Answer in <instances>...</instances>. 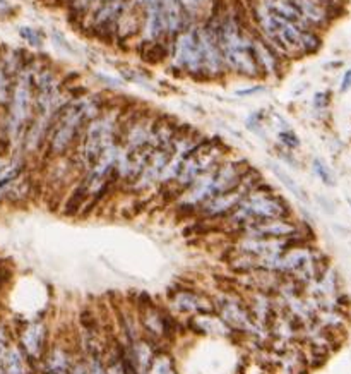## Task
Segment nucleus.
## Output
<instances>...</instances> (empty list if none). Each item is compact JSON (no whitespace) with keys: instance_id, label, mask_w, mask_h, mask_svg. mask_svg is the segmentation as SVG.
<instances>
[{"instance_id":"nucleus-3","label":"nucleus","mask_w":351,"mask_h":374,"mask_svg":"<svg viewBox=\"0 0 351 374\" xmlns=\"http://www.w3.org/2000/svg\"><path fill=\"white\" fill-rule=\"evenodd\" d=\"M250 16L254 29L266 38L288 62L314 55L322 47L321 33L276 16L266 9L259 0H256L250 7Z\"/></svg>"},{"instance_id":"nucleus-35","label":"nucleus","mask_w":351,"mask_h":374,"mask_svg":"<svg viewBox=\"0 0 351 374\" xmlns=\"http://www.w3.org/2000/svg\"><path fill=\"white\" fill-rule=\"evenodd\" d=\"M350 90H351V69L345 71V74H343L341 78V83H339V91H341V93H348Z\"/></svg>"},{"instance_id":"nucleus-37","label":"nucleus","mask_w":351,"mask_h":374,"mask_svg":"<svg viewBox=\"0 0 351 374\" xmlns=\"http://www.w3.org/2000/svg\"><path fill=\"white\" fill-rule=\"evenodd\" d=\"M46 4H55V6H59V4H64V6H69V2L71 0H43Z\"/></svg>"},{"instance_id":"nucleus-6","label":"nucleus","mask_w":351,"mask_h":374,"mask_svg":"<svg viewBox=\"0 0 351 374\" xmlns=\"http://www.w3.org/2000/svg\"><path fill=\"white\" fill-rule=\"evenodd\" d=\"M291 217L293 210L290 203L271 184H268L264 180L252 192H249L244 198V201L235 208L233 213L221 223L233 235L237 230L244 229V227L250 225V223Z\"/></svg>"},{"instance_id":"nucleus-20","label":"nucleus","mask_w":351,"mask_h":374,"mask_svg":"<svg viewBox=\"0 0 351 374\" xmlns=\"http://www.w3.org/2000/svg\"><path fill=\"white\" fill-rule=\"evenodd\" d=\"M185 323H187V326L191 328L192 331H195V333L199 335H214V337H231V335H235L228 328V325L219 318L216 311L195 316V318L188 319V321Z\"/></svg>"},{"instance_id":"nucleus-17","label":"nucleus","mask_w":351,"mask_h":374,"mask_svg":"<svg viewBox=\"0 0 351 374\" xmlns=\"http://www.w3.org/2000/svg\"><path fill=\"white\" fill-rule=\"evenodd\" d=\"M240 292L245 297L247 306H249V311L250 314H252V319L256 321V325L269 330L273 319L276 318L277 311H280L275 295L262 290H240Z\"/></svg>"},{"instance_id":"nucleus-26","label":"nucleus","mask_w":351,"mask_h":374,"mask_svg":"<svg viewBox=\"0 0 351 374\" xmlns=\"http://www.w3.org/2000/svg\"><path fill=\"white\" fill-rule=\"evenodd\" d=\"M19 36H21L31 48H41L45 44V34L38 28H33V26H22V28H19Z\"/></svg>"},{"instance_id":"nucleus-12","label":"nucleus","mask_w":351,"mask_h":374,"mask_svg":"<svg viewBox=\"0 0 351 374\" xmlns=\"http://www.w3.org/2000/svg\"><path fill=\"white\" fill-rule=\"evenodd\" d=\"M167 307L180 321H188L195 316L214 312L213 295L192 287H177L167 297Z\"/></svg>"},{"instance_id":"nucleus-16","label":"nucleus","mask_w":351,"mask_h":374,"mask_svg":"<svg viewBox=\"0 0 351 374\" xmlns=\"http://www.w3.org/2000/svg\"><path fill=\"white\" fill-rule=\"evenodd\" d=\"M48 337V326H46L43 321H31L25 326V330L21 331L19 347H21L22 352L26 354V357L29 359L31 364L36 366L45 359L50 345H52Z\"/></svg>"},{"instance_id":"nucleus-21","label":"nucleus","mask_w":351,"mask_h":374,"mask_svg":"<svg viewBox=\"0 0 351 374\" xmlns=\"http://www.w3.org/2000/svg\"><path fill=\"white\" fill-rule=\"evenodd\" d=\"M269 171L273 172V175H275L276 179L280 180L281 186L287 189V191L290 192L293 198L298 199L300 203H308L307 192L303 191V187L300 186V184L296 182L295 179H293L290 173H288L287 171H283V168H281L277 163H275V161H269Z\"/></svg>"},{"instance_id":"nucleus-18","label":"nucleus","mask_w":351,"mask_h":374,"mask_svg":"<svg viewBox=\"0 0 351 374\" xmlns=\"http://www.w3.org/2000/svg\"><path fill=\"white\" fill-rule=\"evenodd\" d=\"M163 18L168 44H172L180 33L187 32L195 22H199L185 11L180 0H163Z\"/></svg>"},{"instance_id":"nucleus-8","label":"nucleus","mask_w":351,"mask_h":374,"mask_svg":"<svg viewBox=\"0 0 351 374\" xmlns=\"http://www.w3.org/2000/svg\"><path fill=\"white\" fill-rule=\"evenodd\" d=\"M228 155L230 152L225 146V142L206 136L198 148L194 149V153L187 158V161L184 163L182 171H180L175 182H173L167 191L161 192V194L172 196L173 201H175V199L179 198L182 192L187 191L195 180L200 179L204 173L209 172L211 168H214L218 163H221Z\"/></svg>"},{"instance_id":"nucleus-1","label":"nucleus","mask_w":351,"mask_h":374,"mask_svg":"<svg viewBox=\"0 0 351 374\" xmlns=\"http://www.w3.org/2000/svg\"><path fill=\"white\" fill-rule=\"evenodd\" d=\"M214 25L225 57L228 76L240 79H262L254 55V26L238 11L225 7L206 14Z\"/></svg>"},{"instance_id":"nucleus-36","label":"nucleus","mask_w":351,"mask_h":374,"mask_svg":"<svg viewBox=\"0 0 351 374\" xmlns=\"http://www.w3.org/2000/svg\"><path fill=\"white\" fill-rule=\"evenodd\" d=\"M34 374H55V373L52 371V368H50L45 361H41L40 364L34 366Z\"/></svg>"},{"instance_id":"nucleus-22","label":"nucleus","mask_w":351,"mask_h":374,"mask_svg":"<svg viewBox=\"0 0 351 374\" xmlns=\"http://www.w3.org/2000/svg\"><path fill=\"white\" fill-rule=\"evenodd\" d=\"M148 374H179V371H177L173 357L170 356L167 350L161 349L160 352L156 354V357H154Z\"/></svg>"},{"instance_id":"nucleus-29","label":"nucleus","mask_w":351,"mask_h":374,"mask_svg":"<svg viewBox=\"0 0 351 374\" xmlns=\"http://www.w3.org/2000/svg\"><path fill=\"white\" fill-rule=\"evenodd\" d=\"M13 84L14 79L0 65V105H9L11 95H13Z\"/></svg>"},{"instance_id":"nucleus-4","label":"nucleus","mask_w":351,"mask_h":374,"mask_svg":"<svg viewBox=\"0 0 351 374\" xmlns=\"http://www.w3.org/2000/svg\"><path fill=\"white\" fill-rule=\"evenodd\" d=\"M252 168V165L242 156L230 155L216 165L214 168H211L209 172L204 173L200 179L195 180L187 191L182 192L179 198L175 199V206L179 211H188V213L195 215V211L202 206L204 203H207L209 199L216 198V196L228 192L231 189H235L238 184L244 180L247 172Z\"/></svg>"},{"instance_id":"nucleus-10","label":"nucleus","mask_w":351,"mask_h":374,"mask_svg":"<svg viewBox=\"0 0 351 374\" xmlns=\"http://www.w3.org/2000/svg\"><path fill=\"white\" fill-rule=\"evenodd\" d=\"M264 182V177L261 175L259 171L256 168H250L247 172L240 184L237 187L231 189L228 192H223V194L216 196V198L209 199L207 203H204L202 206L195 211V215L204 222H225L235 211V208L238 206L249 192H252L259 184Z\"/></svg>"},{"instance_id":"nucleus-9","label":"nucleus","mask_w":351,"mask_h":374,"mask_svg":"<svg viewBox=\"0 0 351 374\" xmlns=\"http://www.w3.org/2000/svg\"><path fill=\"white\" fill-rule=\"evenodd\" d=\"M168 69L179 78H188L204 83L206 72H204L202 50H200L198 36V22L187 32L180 33L175 40L170 44L168 52Z\"/></svg>"},{"instance_id":"nucleus-38","label":"nucleus","mask_w":351,"mask_h":374,"mask_svg":"<svg viewBox=\"0 0 351 374\" xmlns=\"http://www.w3.org/2000/svg\"><path fill=\"white\" fill-rule=\"evenodd\" d=\"M324 2H326V4H329V6H334V7H336L338 0H324Z\"/></svg>"},{"instance_id":"nucleus-11","label":"nucleus","mask_w":351,"mask_h":374,"mask_svg":"<svg viewBox=\"0 0 351 374\" xmlns=\"http://www.w3.org/2000/svg\"><path fill=\"white\" fill-rule=\"evenodd\" d=\"M136 309L144 337L160 347L175 338L180 319H177L168 307L158 306L149 297H146L136 304Z\"/></svg>"},{"instance_id":"nucleus-30","label":"nucleus","mask_w":351,"mask_h":374,"mask_svg":"<svg viewBox=\"0 0 351 374\" xmlns=\"http://www.w3.org/2000/svg\"><path fill=\"white\" fill-rule=\"evenodd\" d=\"M331 103V93L329 91H317L312 98V109L315 112H324L329 109Z\"/></svg>"},{"instance_id":"nucleus-13","label":"nucleus","mask_w":351,"mask_h":374,"mask_svg":"<svg viewBox=\"0 0 351 374\" xmlns=\"http://www.w3.org/2000/svg\"><path fill=\"white\" fill-rule=\"evenodd\" d=\"M198 36L200 50H202L204 72L207 81H221L228 78V69H226L225 57H223L221 47H219V38L216 33L214 25L209 18H204L198 22Z\"/></svg>"},{"instance_id":"nucleus-28","label":"nucleus","mask_w":351,"mask_h":374,"mask_svg":"<svg viewBox=\"0 0 351 374\" xmlns=\"http://www.w3.org/2000/svg\"><path fill=\"white\" fill-rule=\"evenodd\" d=\"M180 2L195 21H202L206 18V9L209 6V0H180Z\"/></svg>"},{"instance_id":"nucleus-34","label":"nucleus","mask_w":351,"mask_h":374,"mask_svg":"<svg viewBox=\"0 0 351 374\" xmlns=\"http://www.w3.org/2000/svg\"><path fill=\"white\" fill-rule=\"evenodd\" d=\"M9 349H11V345H9V340H7L6 331H4L2 326H0V362H4L7 352H9Z\"/></svg>"},{"instance_id":"nucleus-5","label":"nucleus","mask_w":351,"mask_h":374,"mask_svg":"<svg viewBox=\"0 0 351 374\" xmlns=\"http://www.w3.org/2000/svg\"><path fill=\"white\" fill-rule=\"evenodd\" d=\"M123 115L125 114H123L121 105L110 103L98 117L92 119L86 126L83 136H81L76 149L71 155L77 177L92 168V165L102 158L103 153L111 145L121 141Z\"/></svg>"},{"instance_id":"nucleus-33","label":"nucleus","mask_w":351,"mask_h":374,"mask_svg":"<svg viewBox=\"0 0 351 374\" xmlns=\"http://www.w3.org/2000/svg\"><path fill=\"white\" fill-rule=\"evenodd\" d=\"M72 374H90V371H88L86 357H84V354L81 352L79 347H77V350H76L74 364H72Z\"/></svg>"},{"instance_id":"nucleus-2","label":"nucleus","mask_w":351,"mask_h":374,"mask_svg":"<svg viewBox=\"0 0 351 374\" xmlns=\"http://www.w3.org/2000/svg\"><path fill=\"white\" fill-rule=\"evenodd\" d=\"M108 105L110 102L99 93L84 91V93L72 96L57 114L52 129H50L45 146L48 158L57 160V158L71 156L86 126L92 119L98 117Z\"/></svg>"},{"instance_id":"nucleus-19","label":"nucleus","mask_w":351,"mask_h":374,"mask_svg":"<svg viewBox=\"0 0 351 374\" xmlns=\"http://www.w3.org/2000/svg\"><path fill=\"white\" fill-rule=\"evenodd\" d=\"M293 6L298 9L302 18L305 19L310 28L317 29L319 33L326 29L333 22L334 9L336 7L329 6L324 0H291Z\"/></svg>"},{"instance_id":"nucleus-32","label":"nucleus","mask_w":351,"mask_h":374,"mask_svg":"<svg viewBox=\"0 0 351 374\" xmlns=\"http://www.w3.org/2000/svg\"><path fill=\"white\" fill-rule=\"evenodd\" d=\"M264 91H266L264 84H252V86L235 90V96H238V98H250V96L261 95V93H264Z\"/></svg>"},{"instance_id":"nucleus-24","label":"nucleus","mask_w":351,"mask_h":374,"mask_svg":"<svg viewBox=\"0 0 351 374\" xmlns=\"http://www.w3.org/2000/svg\"><path fill=\"white\" fill-rule=\"evenodd\" d=\"M99 2H102V0H71L67 7L76 21H84Z\"/></svg>"},{"instance_id":"nucleus-14","label":"nucleus","mask_w":351,"mask_h":374,"mask_svg":"<svg viewBox=\"0 0 351 374\" xmlns=\"http://www.w3.org/2000/svg\"><path fill=\"white\" fill-rule=\"evenodd\" d=\"M132 2L134 0H102L84 22H88L90 32L99 40H115L118 21Z\"/></svg>"},{"instance_id":"nucleus-15","label":"nucleus","mask_w":351,"mask_h":374,"mask_svg":"<svg viewBox=\"0 0 351 374\" xmlns=\"http://www.w3.org/2000/svg\"><path fill=\"white\" fill-rule=\"evenodd\" d=\"M254 55L262 79L275 81L284 74V69L290 64L266 38L254 29Z\"/></svg>"},{"instance_id":"nucleus-25","label":"nucleus","mask_w":351,"mask_h":374,"mask_svg":"<svg viewBox=\"0 0 351 374\" xmlns=\"http://www.w3.org/2000/svg\"><path fill=\"white\" fill-rule=\"evenodd\" d=\"M312 172H314V175L317 177L319 180H321L324 186L333 187L334 184H336V179H334L333 171H331L329 165H327L326 161L322 160V158L315 156L314 160H312Z\"/></svg>"},{"instance_id":"nucleus-31","label":"nucleus","mask_w":351,"mask_h":374,"mask_svg":"<svg viewBox=\"0 0 351 374\" xmlns=\"http://www.w3.org/2000/svg\"><path fill=\"white\" fill-rule=\"evenodd\" d=\"M276 156L280 158L281 161H284L288 167L296 168V171L300 168V161H298V158L295 156V152H288V149L281 148V146H276Z\"/></svg>"},{"instance_id":"nucleus-23","label":"nucleus","mask_w":351,"mask_h":374,"mask_svg":"<svg viewBox=\"0 0 351 374\" xmlns=\"http://www.w3.org/2000/svg\"><path fill=\"white\" fill-rule=\"evenodd\" d=\"M276 141L277 146L288 149V152H296V149H300V146H302L300 136L291 127H284V129L276 131Z\"/></svg>"},{"instance_id":"nucleus-39","label":"nucleus","mask_w":351,"mask_h":374,"mask_svg":"<svg viewBox=\"0 0 351 374\" xmlns=\"http://www.w3.org/2000/svg\"><path fill=\"white\" fill-rule=\"evenodd\" d=\"M350 206H351V199H350Z\"/></svg>"},{"instance_id":"nucleus-27","label":"nucleus","mask_w":351,"mask_h":374,"mask_svg":"<svg viewBox=\"0 0 351 374\" xmlns=\"http://www.w3.org/2000/svg\"><path fill=\"white\" fill-rule=\"evenodd\" d=\"M266 117H268V114H266L264 109L250 112V114L247 115V119H245L247 131H250L252 134H257V136H262Z\"/></svg>"},{"instance_id":"nucleus-7","label":"nucleus","mask_w":351,"mask_h":374,"mask_svg":"<svg viewBox=\"0 0 351 374\" xmlns=\"http://www.w3.org/2000/svg\"><path fill=\"white\" fill-rule=\"evenodd\" d=\"M34 69L36 62L29 60L21 74L14 79L13 95L7 105V133L13 141L22 145L26 133H28L31 121L34 117Z\"/></svg>"}]
</instances>
